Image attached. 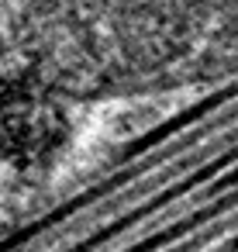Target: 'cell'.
<instances>
[{
    "label": "cell",
    "mask_w": 238,
    "mask_h": 252,
    "mask_svg": "<svg viewBox=\"0 0 238 252\" xmlns=\"http://www.w3.org/2000/svg\"><path fill=\"white\" fill-rule=\"evenodd\" d=\"M238 69V0H0V87L111 97Z\"/></svg>",
    "instance_id": "cell-1"
}]
</instances>
